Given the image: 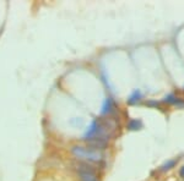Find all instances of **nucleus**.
I'll list each match as a JSON object with an SVG mask.
<instances>
[{
  "label": "nucleus",
  "mask_w": 184,
  "mask_h": 181,
  "mask_svg": "<svg viewBox=\"0 0 184 181\" xmlns=\"http://www.w3.org/2000/svg\"><path fill=\"white\" fill-rule=\"evenodd\" d=\"M71 152L74 153L75 157H78L79 159L86 161H91V163H95V161H101L103 158V154L97 151V149H93V148H87V147H81V146H74Z\"/></svg>",
  "instance_id": "1"
},
{
  "label": "nucleus",
  "mask_w": 184,
  "mask_h": 181,
  "mask_svg": "<svg viewBox=\"0 0 184 181\" xmlns=\"http://www.w3.org/2000/svg\"><path fill=\"white\" fill-rule=\"evenodd\" d=\"M86 142L91 148L97 149V151L98 149H104L107 147V143H108L102 138H86Z\"/></svg>",
  "instance_id": "2"
},
{
  "label": "nucleus",
  "mask_w": 184,
  "mask_h": 181,
  "mask_svg": "<svg viewBox=\"0 0 184 181\" xmlns=\"http://www.w3.org/2000/svg\"><path fill=\"white\" fill-rule=\"evenodd\" d=\"M114 109V105H113V102L111 98H107L104 104H103V108H102V114H111Z\"/></svg>",
  "instance_id": "3"
},
{
  "label": "nucleus",
  "mask_w": 184,
  "mask_h": 181,
  "mask_svg": "<svg viewBox=\"0 0 184 181\" xmlns=\"http://www.w3.org/2000/svg\"><path fill=\"white\" fill-rule=\"evenodd\" d=\"M140 98H141V93H140V91H135L130 97H129V99H128V103L129 104H135L136 102L140 101Z\"/></svg>",
  "instance_id": "4"
},
{
  "label": "nucleus",
  "mask_w": 184,
  "mask_h": 181,
  "mask_svg": "<svg viewBox=\"0 0 184 181\" xmlns=\"http://www.w3.org/2000/svg\"><path fill=\"white\" fill-rule=\"evenodd\" d=\"M141 126H143V124H141L140 120H130L129 124H128V129H129V130H133V131L139 130Z\"/></svg>",
  "instance_id": "5"
},
{
  "label": "nucleus",
  "mask_w": 184,
  "mask_h": 181,
  "mask_svg": "<svg viewBox=\"0 0 184 181\" xmlns=\"http://www.w3.org/2000/svg\"><path fill=\"white\" fill-rule=\"evenodd\" d=\"M176 163H177V161H176V159H173V161H168L167 163H164L163 165L161 166V170H162V171H166V170H169V169H172V168L176 165Z\"/></svg>",
  "instance_id": "6"
},
{
  "label": "nucleus",
  "mask_w": 184,
  "mask_h": 181,
  "mask_svg": "<svg viewBox=\"0 0 184 181\" xmlns=\"http://www.w3.org/2000/svg\"><path fill=\"white\" fill-rule=\"evenodd\" d=\"M166 102H168V103H177L178 101H176V98L173 97V96H168V97H166Z\"/></svg>",
  "instance_id": "7"
},
{
  "label": "nucleus",
  "mask_w": 184,
  "mask_h": 181,
  "mask_svg": "<svg viewBox=\"0 0 184 181\" xmlns=\"http://www.w3.org/2000/svg\"><path fill=\"white\" fill-rule=\"evenodd\" d=\"M179 175H181V178L184 179V166H182V169H181V171H179Z\"/></svg>",
  "instance_id": "8"
},
{
  "label": "nucleus",
  "mask_w": 184,
  "mask_h": 181,
  "mask_svg": "<svg viewBox=\"0 0 184 181\" xmlns=\"http://www.w3.org/2000/svg\"><path fill=\"white\" fill-rule=\"evenodd\" d=\"M147 104H149V105H157V103H156V102H149Z\"/></svg>",
  "instance_id": "9"
},
{
  "label": "nucleus",
  "mask_w": 184,
  "mask_h": 181,
  "mask_svg": "<svg viewBox=\"0 0 184 181\" xmlns=\"http://www.w3.org/2000/svg\"><path fill=\"white\" fill-rule=\"evenodd\" d=\"M95 181H97V180H95Z\"/></svg>",
  "instance_id": "10"
}]
</instances>
